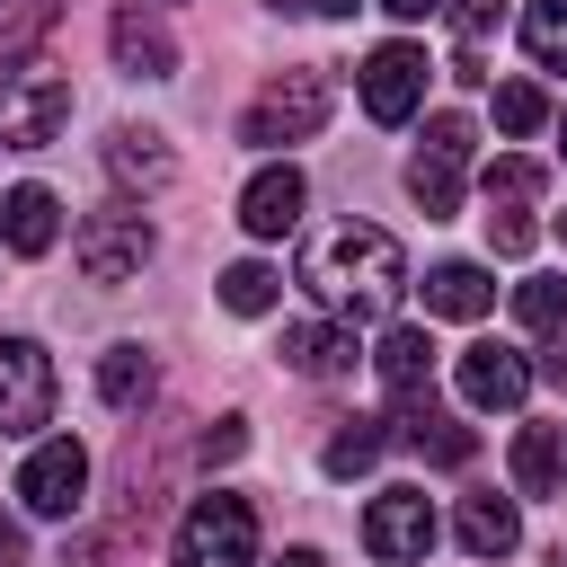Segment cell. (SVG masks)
<instances>
[{
    "instance_id": "cell-10",
    "label": "cell",
    "mask_w": 567,
    "mask_h": 567,
    "mask_svg": "<svg viewBox=\"0 0 567 567\" xmlns=\"http://www.w3.org/2000/svg\"><path fill=\"white\" fill-rule=\"evenodd\" d=\"M416 106H425V53L416 44H381L363 62V115L372 124H408Z\"/></svg>"
},
{
    "instance_id": "cell-30",
    "label": "cell",
    "mask_w": 567,
    "mask_h": 567,
    "mask_svg": "<svg viewBox=\"0 0 567 567\" xmlns=\"http://www.w3.org/2000/svg\"><path fill=\"white\" fill-rule=\"evenodd\" d=\"M487 248H496V257H523V248H532V213H523V204H487Z\"/></svg>"
},
{
    "instance_id": "cell-27",
    "label": "cell",
    "mask_w": 567,
    "mask_h": 567,
    "mask_svg": "<svg viewBox=\"0 0 567 567\" xmlns=\"http://www.w3.org/2000/svg\"><path fill=\"white\" fill-rule=\"evenodd\" d=\"M496 124H505V133H540V124H549V97H540L532 80H505V89H496Z\"/></svg>"
},
{
    "instance_id": "cell-4",
    "label": "cell",
    "mask_w": 567,
    "mask_h": 567,
    "mask_svg": "<svg viewBox=\"0 0 567 567\" xmlns=\"http://www.w3.org/2000/svg\"><path fill=\"white\" fill-rule=\"evenodd\" d=\"M328 71H284L275 89H257V106L239 115V142H257V151H284V142H310L319 124H328Z\"/></svg>"
},
{
    "instance_id": "cell-29",
    "label": "cell",
    "mask_w": 567,
    "mask_h": 567,
    "mask_svg": "<svg viewBox=\"0 0 567 567\" xmlns=\"http://www.w3.org/2000/svg\"><path fill=\"white\" fill-rule=\"evenodd\" d=\"M532 195H540V168L532 159H496L487 168V204H532Z\"/></svg>"
},
{
    "instance_id": "cell-18",
    "label": "cell",
    "mask_w": 567,
    "mask_h": 567,
    "mask_svg": "<svg viewBox=\"0 0 567 567\" xmlns=\"http://www.w3.org/2000/svg\"><path fill=\"white\" fill-rule=\"evenodd\" d=\"M514 487L523 496H558L567 487V434L558 425H523L514 434Z\"/></svg>"
},
{
    "instance_id": "cell-20",
    "label": "cell",
    "mask_w": 567,
    "mask_h": 567,
    "mask_svg": "<svg viewBox=\"0 0 567 567\" xmlns=\"http://www.w3.org/2000/svg\"><path fill=\"white\" fill-rule=\"evenodd\" d=\"M514 540H523L514 496H461V549H470V558H505Z\"/></svg>"
},
{
    "instance_id": "cell-31",
    "label": "cell",
    "mask_w": 567,
    "mask_h": 567,
    "mask_svg": "<svg viewBox=\"0 0 567 567\" xmlns=\"http://www.w3.org/2000/svg\"><path fill=\"white\" fill-rule=\"evenodd\" d=\"M239 452H248V425H239V416H213V425L195 434V461H204V470H221V461H239Z\"/></svg>"
},
{
    "instance_id": "cell-26",
    "label": "cell",
    "mask_w": 567,
    "mask_h": 567,
    "mask_svg": "<svg viewBox=\"0 0 567 567\" xmlns=\"http://www.w3.org/2000/svg\"><path fill=\"white\" fill-rule=\"evenodd\" d=\"M514 319H523L532 337H549V328H567V275H532V284L514 292Z\"/></svg>"
},
{
    "instance_id": "cell-34",
    "label": "cell",
    "mask_w": 567,
    "mask_h": 567,
    "mask_svg": "<svg viewBox=\"0 0 567 567\" xmlns=\"http://www.w3.org/2000/svg\"><path fill=\"white\" fill-rule=\"evenodd\" d=\"M18 549H27V532H18V523H0V567H9Z\"/></svg>"
},
{
    "instance_id": "cell-14",
    "label": "cell",
    "mask_w": 567,
    "mask_h": 567,
    "mask_svg": "<svg viewBox=\"0 0 567 567\" xmlns=\"http://www.w3.org/2000/svg\"><path fill=\"white\" fill-rule=\"evenodd\" d=\"M461 399L470 408H523L532 399V363L514 346H470L461 354Z\"/></svg>"
},
{
    "instance_id": "cell-21",
    "label": "cell",
    "mask_w": 567,
    "mask_h": 567,
    "mask_svg": "<svg viewBox=\"0 0 567 567\" xmlns=\"http://www.w3.org/2000/svg\"><path fill=\"white\" fill-rule=\"evenodd\" d=\"M372 363H381L390 399H408V390H434V337H425V328H390Z\"/></svg>"
},
{
    "instance_id": "cell-12",
    "label": "cell",
    "mask_w": 567,
    "mask_h": 567,
    "mask_svg": "<svg viewBox=\"0 0 567 567\" xmlns=\"http://www.w3.org/2000/svg\"><path fill=\"white\" fill-rule=\"evenodd\" d=\"M399 443H408V452H425V461H443V470H461V461L478 452V434H470L461 416H443V408H434V390H408V399H399Z\"/></svg>"
},
{
    "instance_id": "cell-37",
    "label": "cell",
    "mask_w": 567,
    "mask_h": 567,
    "mask_svg": "<svg viewBox=\"0 0 567 567\" xmlns=\"http://www.w3.org/2000/svg\"><path fill=\"white\" fill-rule=\"evenodd\" d=\"M275 9H301V0H275Z\"/></svg>"
},
{
    "instance_id": "cell-38",
    "label": "cell",
    "mask_w": 567,
    "mask_h": 567,
    "mask_svg": "<svg viewBox=\"0 0 567 567\" xmlns=\"http://www.w3.org/2000/svg\"><path fill=\"white\" fill-rule=\"evenodd\" d=\"M558 239H567V213H558Z\"/></svg>"
},
{
    "instance_id": "cell-28",
    "label": "cell",
    "mask_w": 567,
    "mask_h": 567,
    "mask_svg": "<svg viewBox=\"0 0 567 567\" xmlns=\"http://www.w3.org/2000/svg\"><path fill=\"white\" fill-rule=\"evenodd\" d=\"M496 27H505V0H452V35H461V53H478Z\"/></svg>"
},
{
    "instance_id": "cell-24",
    "label": "cell",
    "mask_w": 567,
    "mask_h": 567,
    "mask_svg": "<svg viewBox=\"0 0 567 567\" xmlns=\"http://www.w3.org/2000/svg\"><path fill=\"white\" fill-rule=\"evenodd\" d=\"M523 44L540 71H567V0H523Z\"/></svg>"
},
{
    "instance_id": "cell-23",
    "label": "cell",
    "mask_w": 567,
    "mask_h": 567,
    "mask_svg": "<svg viewBox=\"0 0 567 567\" xmlns=\"http://www.w3.org/2000/svg\"><path fill=\"white\" fill-rule=\"evenodd\" d=\"M97 390H106V408H142V399H151V354H142V346H106Z\"/></svg>"
},
{
    "instance_id": "cell-33",
    "label": "cell",
    "mask_w": 567,
    "mask_h": 567,
    "mask_svg": "<svg viewBox=\"0 0 567 567\" xmlns=\"http://www.w3.org/2000/svg\"><path fill=\"white\" fill-rule=\"evenodd\" d=\"M381 9H390V18H434L443 0H381Z\"/></svg>"
},
{
    "instance_id": "cell-35",
    "label": "cell",
    "mask_w": 567,
    "mask_h": 567,
    "mask_svg": "<svg viewBox=\"0 0 567 567\" xmlns=\"http://www.w3.org/2000/svg\"><path fill=\"white\" fill-rule=\"evenodd\" d=\"M310 9H319V18H354L363 0H310Z\"/></svg>"
},
{
    "instance_id": "cell-8",
    "label": "cell",
    "mask_w": 567,
    "mask_h": 567,
    "mask_svg": "<svg viewBox=\"0 0 567 567\" xmlns=\"http://www.w3.org/2000/svg\"><path fill=\"white\" fill-rule=\"evenodd\" d=\"M363 549H372L381 567H416V558L434 549V505H425V487H381L372 514H363Z\"/></svg>"
},
{
    "instance_id": "cell-11",
    "label": "cell",
    "mask_w": 567,
    "mask_h": 567,
    "mask_svg": "<svg viewBox=\"0 0 567 567\" xmlns=\"http://www.w3.org/2000/svg\"><path fill=\"white\" fill-rule=\"evenodd\" d=\"M301 204H310V186H301V168L284 159V168H257V177H248L239 221H248V239H284V230H301Z\"/></svg>"
},
{
    "instance_id": "cell-32",
    "label": "cell",
    "mask_w": 567,
    "mask_h": 567,
    "mask_svg": "<svg viewBox=\"0 0 567 567\" xmlns=\"http://www.w3.org/2000/svg\"><path fill=\"white\" fill-rule=\"evenodd\" d=\"M62 567H106V540H71V549H62Z\"/></svg>"
},
{
    "instance_id": "cell-36",
    "label": "cell",
    "mask_w": 567,
    "mask_h": 567,
    "mask_svg": "<svg viewBox=\"0 0 567 567\" xmlns=\"http://www.w3.org/2000/svg\"><path fill=\"white\" fill-rule=\"evenodd\" d=\"M275 567H328V558H319V549H284Z\"/></svg>"
},
{
    "instance_id": "cell-13",
    "label": "cell",
    "mask_w": 567,
    "mask_h": 567,
    "mask_svg": "<svg viewBox=\"0 0 567 567\" xmlns=\"http://www.w3.org/2000/svg\"><path fill=\"white\" fill-rule=\"evenodd\" d=\"M106 44H115V71H133V80H168V71H177V44H168V27H159L142 0H124V9H115Z\"/></svg>"
},
{
    "instance_id": "cell-15",
    "label": "cell",
    "mask_w": 567,
    "mask_h": 567,
    "mask_svg": "<svg viewBox=\"0 0 567 567\" xmlns=\"http://www.w3.org/2000/svg\"><path fill=\"white\" fill-rule=\"evenodd\" d=\"M284 372H301V381L354 372V328H346V319H301V328H284Z\"/></svg>"
},
{
    "instance_id": "cell-2",
    "label": "cell",
    "mask_w": 567,
    "mask_h": 567,
    "mask_svg": "<svg viewBox=\"0 0 567 567\" xmlns=\"http://www.w3.org/2000/svg\"><path fill=\"white\" fill-rule=\"evenodd\" d=\"M62 124H71V80L53 62H0V142L44 151Z\"/></svg>"
},
{
    "instance_id": "cell-3",
    "label": "cell",
    "mask_w": 567,
    "mask_h": 567,
    "mask_svg": "<svg viewBox=\"0 0 567 567\" xmlns=\"http://www.w3.org/2000/svg\"><path fill=\"white\" fill-rule=\"evenodd\" d=\"M177 567H257V505L248 496H195L177 523Z\"/></svg>"
},
{
    "instance_id": "cell-5",
    "label": "cell",
    "mask_w": 567,
    "mask_h": 567,
    "mask_svg": "<svg viewBox=\"0 0 567 567\" xmlns=\"http://www.w3.org/2000/svg\"><path fill=\"white\" fill-rule=\"evenodd\" d=\"M71 257H80L89 284H133V275L151 266V221H142V204H106V213H89V221L71 230Z\"/></svg>"
},
{
    "instance_id": "cell-19",
    "label": "cell",
    "mask_w": 567,
    "mask_h": 567,
    "mask_svg": "<svg viewBox=\"0 0 567 567\" xmlns=\"http://www.w3.org/2000/svg\"><path fill=\"white\" fill-rule=\"evenodd\" d=\"M487 301H496V284H487V266H470V257H452V266L425 275V310H434V319H478Z\"/></svg>"
},
{
    "instance_id": "cell-17",
    "label": "cell",
    "mask_w": 567,
    "mask_h": 567,
    "mask_svg": "<svg viewBox=\"0 0 567 567\" xmlns=\"http://www.w3.org/2000/svg\"><path fill=\"white\" fill-rule=\"evenodd\" d=\"M106 168H115V186H142V195L177 186L168 142H159V133H133V124H115V133H106Z\"/></svg>"
},
{
    "instance_id": "cell-9",
    "label": "cell",
    "mask_w": 567,
    "mask_h": 567,
    "mask_svg": "<svg viewBox=\"0 0 567 567\" xmlns=\"http://www.w3.org/2000/svg\"><path fill=\"white\" fill-rule=\"evenodd\" d=\"M53 416V354L35 337H0V434H35Z\"/></svg>"
},
{
    "instance_id": "cell-6",
    "label": "cell",
    "mask_w": 567,
    "mask_h": 567,
    "mask_svg": "<svg viewBox=\"0 0 567 567\" xmlns=\"http://www.w3.org/2000/svg\"><path fill=\"white\" fill-rule=\"evenodd\" d=\"M470 115H425V151L408 159V195L425 204V221H443L461 204V168H470Z\"/></svg>"
},
{
    "instance_id": "cell-7",
    "label": "cell",
    "mask_w": 567,
    "mask_h": 567,
    "mask_svg": "<svg viewBox=\"0 0 567 567\" xmlns=\"http://www.w3.org/2000/svg\"><path fill=\"white\" fill-rule=\"evenodd\" d=\"M18 496H27V514L71 523V514H80V496H89V452H80L71 434L35 443V452H27V470H18Z\"/></svg>"
},
{
    "instance_id": "cell-39",
    "label": "cell",
    "mask_w": 567,
    "mask_h": 567,
    "mask_svg": "<svg viewBox=\"0 0 567 567\" xmlns=\"http://www.w3.org/2000/svg\"><path fill=\"white\" fill-rule=\"evenodd\" d=\"M558 354H567V346H558Z\"/></svg>"
},
{
    "instance_id": "cell-16",
    "label": "cell",
    "mask_w": 567,
    "mask_h": 567,
    "mask_svg": "<svg viewBox=\"0 0 567 567\" xmlns=\"http://www.w3.org/2000/svg\"><path fill=\"white\" fill-rule=\"evenodd\" d=\"M0 239H9V257H44L62 239V204L44 186H9L0 195Z\"/></svg>"
},
{
    "instance_id": "cell-25",
    "label": "cell",
    "mask_w": 567,
    "mask_h": 567,
    "mask_svg": "<svg viewBox=\"0 0 567 567\" xmlns=\"http://www.w3.org/2000/svg\"><path fill=\"white\" fill-rule=\"evenodd\" d=\"M381 443H390V434H381L372 416H346V425L328 434V478H354V470H372V461H381Z\"/></svg>"
},
{
    "instance_id": "cell-1",
    "label": "cell",
    "mask_w": 567,
    "mask_h": 567,
    "mask_svg": "<svg viewBox=\"0 0 567 567\" xmlns=\"http://www.w3.org/2000/svg\"><path fill=\"white\" fill-rule=\"evenodd\" d=\"M301 292L328 310V319H381V310H399V292H408V257H399V239L381 230V221H337V230H319L310 248H301Z\"/></svg>"
},
{
    "instance_id": "cell-22",
    "label": "cell",
    "mask_w": 567,
    "mask_h": 567,
    "mask_svg": "<svg viewBox=\"0 0 567 567\" xmlns=\"http://www.w3.org/2000/svg\"><path fill=\"white\" fill-rule=\"evenodd\" d=\"M275 292H284V275H275V266H257V257L221 266V310H239V319H266V310H275Z\"/></svg>"
}]
</instances>
